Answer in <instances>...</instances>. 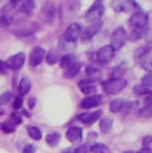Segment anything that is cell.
Here are the masks:
<instances>
[{
  "mask_svg": "<svg viewBox=\"0 0 152 153\" xmlns=\"http://www.w3.org/2000/svg\"><path fill=\"white\" fill-rule=\"evenodd\" d=\"M127 84V81L125 78H111L106 82H104L102 87H104V90L106 91V94L108 95H115V94H119L120 91H122L125 89Z\"/></svg>",
  "mask_w": 152,
  "mask_h": 153,
  "instance_id": "cell-1",
  "label": "cell"
},
{
  "mask_svg": "<svg viewBox=\"0 0 152 153\" xmlns=\"http://www.w3.org/2000/svg\"><path fill=\"white\" fill-rule=\"evenodd\" d=\"M112 10L114 12H138V5L134 0H114L112 2Z\"/></svg>",
  "mask_w": 152,
  "mask_h": 153,
  "instance_id": "cell-2",
  "label": "cell"
},
{
  "mask_svg": "<svg viewBox=\"0 0 152 153\" xmlns=\"http://www.w3.org/2000/svg\"><path fill=\"white\" fill-rule=\"evenodd\" d=\"M127 40V32L124 27H116L111 36V46L114 50H120Z\"/></svg>",
  "mask_w": 152,
  "mask_h": 153,
  "instance_id": "cell-3",
  "label": "cell"
},
{
  "mask_svg": "<svg viewBox=\"0 0 152 153\" xmlns=\"http://www.w3.org/2000/svg\"><path fill=\"white\" fill-rule=\"evenodd\" d=\"M105 12V7L102 5V0H96L93 6L88 10L87 14H86V19L90 20V22H95V20H100V18L104 16Z\"/></svg>",
  "mask_w": 152,
  "mask_h": 153,
  "instance_id": "cell-4",
  "label": "cell"
},
{
  "mask_svg": "<svg viewBox=\"0 0 152 153\" xmlns=\"http://www.w3.org/2000/svg\"><path fill=\"white\" fill-rule=\"evenodd\" d=\"M149 22V14L145 13V12H142V11H138L136 12L128 20V25L132 29H139V27H144L146 26Z\"/></svg>",
  "mask_w": 152,
  "mask_h": 153,
  "instance_id": "cell-5",
  "label": "cell"
},
{
  "mask_svg": "<svg viewBox=\"0 0 152 153\" xmlns=\"http://www.w3.org/2000/svg\"><path fill=\"white\" fill-rule=\"evenodd\" d=\"M114 52H115V50H114L111 45H105V46L100 48V50L98 51L96 59H98V62L100 64L106 65V64H108L113 59Z\"/></svg>",
  "mask_w": 152,
  "mask_h": 153,
  "instance_id": "cell-6",
  "label": "cell"
},
{
  "mask_svg": "<svg viewBox=\"0 0 152 153\" xmlns=\"http://www.w3.org/2000/svg\"><path fill=\"white\" fill-rule=\"evenodd\" d=\"M11 6L22 13H31L35 8L34 0H11Z\"/></svg>",
  "mask_w": 152,
  "mask_h": 153,
  "instance_id": "cell-7",
  "label": "cell"
},
{
  "mask_svg": "<svg viewBox=\"0 0 152 153\" xmlns=\"http://www.w3.org/2000/svg\"><path fill=\"white\" fill-rule=\"evenodd\" d=\"M81 31H82V26L80 24H77V23H73L64 31L63 39L66 42H68V43H74V42H76V39L80 37Z\"/></svg>",
  "mask_w": 152,
  "mask_h": 153,
  "instance_id": "cell-8",
  "label": "cell"
},
{
  "mask_svg": "<svg viewBox=\"0 0 152 153\" xmlns=\"http://www.w3.org/2000/svg\"><path fill=\"white\" fill-rule=\"evenodd\" d=\"M102 27V22L101 20H95L94 23H92L90 25H88L83 31H81V39L82 40H88V39L93 38Z\"/></svg>",
  "mask_w": 152,
  "mask_h": 153,
  "instance_id": "cell-9",
  "label": "cell"
},
{
  "mask_svg": "<svg viewBox=\"0 0 152 153\" xmlns=\"http://www.w3.org/2000/svg\"><path fill=\"white\" fill-rule=\"evenodd\" d=\"M24 63H25V53L24 52H18V53L11 56L7 59L6 65H7L8 69L17 71V70L22 69V67L24 65Z\"/></svg>",
  "mask_w": 152,
  "mask_h": 153,
  "instance_id": "cell-10",
  "label": "cell"
},
{
  "mask_svg": "<svg viewBox=\"0 0 152 153\" xmlns=\"http://www.w3.org/2000/svg\"><path fill=\"white\" fill-rule=\"evenodd\" d=\"M44 58H45V50L40 46H36L30 53V64L32 67H37L43 62Z\"/></svg>",
  "mask_w": 152,
  "mask_h": 153,
  "instance_id": "cell-11",
  "label": "cell"
},
{
  "mask_svg": "<svg viewBox=\"0 0 152 153\" xmlns=\"http://www.w3.org/2000/svg\"><path fill=\"white\" fill-rule=\"evenodd\" d=\"M102 115L101 111H95V112H87V113H82L78 115V120L86 125H93L94 122H96Z\"/></svg>",
  "mask_w": 152,
  "mask_h": 153,
  "instance_id": "cell-12",
  "label": "cell"
},
{
  "mask_svg": "<svg viewBox=\"0 0 152 153\" xmlns=\"http://www.w3.org/2000/svg\"><path fill=\"white\" fill-rule=\"evenodd\" d=\"M102 102V97L100 95H92V96H87L81 101V107L83 109H92L98 107L100 103Z\"/></svg>",
  "mask_w": 152,
  "mask_h": 153,
  "instance_id": "cell-13",
  "label": "cell"
},
{
  "mask_svg": "<svg viewBox=\"0 0 152 153\" xmlns=\"http://www.w3.org/2000/svg\"><path fill=\"white\" fill-rule=\"evenodd\" d=\"M86 74L88 77V81L90 82H96V81H100L101 77H102V70L95 65V64H89L86 69Z\"/></svg>",
  "mask_w": 152,
  "mask_h": 153,
  "instance_id": "cell-14",
  "label": "cell"
},
{
  "mask_svg": "<svg viewBox=\"0 0 152 153\" xmlns=\"http://www.w3.org/2000/svg\"><path fill=\"white\" fill-rule=\"evenodd\" d=\"M67 139L72 143H77V141L82 140V128H80L77 126L70 127L67 131Z\"/></svg>",
  "mask_w": 152,
  "mask_h": 153,
  "instance_id": "cell-15",
  "label": "cell"
},
{
  "mask_svg": "<svg viewBox=\"0 0 152 153\" xmlns=\"http://www.w3.org/2000/svg\"><path fill=\"white\" fill-rule=\"evenodd\" d=\"M78 87H80V90L83 94H86L87 96L95 95V93H96V87L90 81H81L78 83Z\"/></svg>",
  "mask_w": 152,
  "mask_h": 153,
  "instance_id": "cell-16",
  "label": "cell"
},
{
  "mask_svg": "<svg viewBox=\"0 0 152 153\" xmlns=\"http://www.w3.org/2000/svg\"><path fill=\"white\" fill-rule=\"evenodd\" d=\"M148 27L144 26V27H139V29H133L131 31L130 35H127V38L130 39L131 42H137L139 39H142L143 37H145L148 35Z\"/></svg>",
  "mask_w": 152,
  "mask_h": 153,
  "instance_id": "cell-17",
  "label": "cell"
},
{
  "mask_svg": "<svg viewBox=\"0 0 152 153\" xmlns=\"http://www.w3.org/2000/svg\"><path fill=\"white\" fill-rule=\"evenodd\" d=\"M54 13H55V7L51 2H45L42 7V14L45 18V20L48 23H51L52 18H54Z\"/></svg>",
  "mask_w": 152,
  "mask_h": 153,
  "instance_id": "cell-18",
  "label": "cell"
},
{
  "mask_svg": "<svg viewBox=\"0 0 152 153\" xmlns=\"http://www.w3.org/2000/svg\"><path fill=\"white\" fill-rule=\"evenodd\" d=\"M76 62V56L74 53H67L61 57L60 59V67L62 69H68Z\"/></svg>",
  "mask_w": 152,
  "mask_h": 153,
  "instance_id": "cell-19",
  "label": "cell"
},
{
  "mask_svg": "<svg viewBox=\"0 0 152 153\" xmlns=\"http://www.w3.org/2000/svg\"><path fill=\"white\" fill-rule=\"evenodd\" d=\"M139 63L142 65V68L146 71H152V50L149 51L148 53H145L143 57L139 58Z\"/></svg>",
  "mask_w": 152,
  "mask_h": 153,
  "instance_id": "cell-20",
  "label": "cell"
},
{
  "mask_svg": "<svg viewBox=\"0 0 152 153\" xmlns=\"http://www.w3.org/2000/svg\"><path fill=\"white\" fill-rule=\"evenodd\" d=\"M30 89H31V81H30L29 77H24V78L20 81L19 85H18L19 95H20V96L26 95V94L30 91Z\"/></svg>",
  "mask_w": 152,
  "mask_h": 153,
  "instance_id": "cell-21",
  "label": "cell"
},
{
  "mask_svg": "<svg viewBox=\"0 0 152 153\" xmlns=\"http://www.w3.org/2000/svg\"><path fill=\"white\" fill-rule=\"evenodd\" d=\"M60 140H61V134L58 132H52L45 137V141L50 147H56L60 144Z\"/></svg>",
  "mask_w": 152,
  "mask_h": 153,
  "instance_id": "cell-22",
  "label": "cell"
},
{
  "mask_svg": "<svg viewBox=\"0 0 152 153\" xmlns=\"http://www.w3.org/2000/svg\"><path fill=\"white\" fill-rule=\"evenodd\" d=\"M81 63L80 62H75L72 67H69L68 69H66V71H64V77L66 78H73V77H75L77 74H78V71H80V69H81Z\"/></svg>",
  "mask_w": 152,
  "mask_h": 153,
  "instance_id": "cell-23",
  "label": "cell"
},
{
  "mask_svg": "<svg viewBox=\"0 0 152 153\" xmlns=\"http://www.w3.org/2000/svg\"><path fill=\"white\" fill-rule=\"evenodd\" d=\"M125 100L122 99H115L113 100L111 103H110V111L112 113H119L124 109V106H125Z\"/></svg>",
  "mask_w": 152,
  "mask_h": 153,
  "instance_id": "cell-24",
  "label": "cell"
},
{
  "mask_svg": "<svg viewBox=\"0 0 152 153\" xmlns=\"http://www.w3.org/2000/svg\"><path fill=\"white\" fill-rule=\"evenodd\" d=\"M112 125H113V120L111 117H104L100 120L99 128H100L101 133H108L112 128Z\"/></svg>",
  "mask_w": 152,
  "mask_h": 153,
  "instance_id": "cell-25",
  "label": "cell"
},
{
  "mask_svg": "<svg viewBox=\"0 0 152 153\" xmlns=\"http://www.w3.org/2000/svg\"><path fill=\"white\" fill-rule=\"evenodd\" d=\"M60 59H61V57H60V52L57 50H50L46 55V63L50 65L56 64Z\"/></svg>",
  "mask_w": 152,
  "mask_h": 153,
  "instance_id": "cell-26",
  "label": "cell"
},
{
  "mask_svg": "<svg viewBox=\"0 0 152 153\" xmlns=\"http://www.w3.org/2000/svg\"><path fill=\"white\" fill-rule=\"evenodd\" d=\"M28 132H29V135L34 140H40L42 139V132L39 131V128L36 127V126H29L28 127Z\"/></svg>",
  "mask_w": 152,
  "mask_h": 153,
  "instance_id": "cell-27",
  "label": "cell"
},
{
  "mask_svg": "<svg viewBox=\"0 0 152 153\" xmlns=\"http://www.w3.org/2000/svg\"><path fill=\"white\" fill-rule=\"evenodd\" d=\"M90 152L92 153H111V150L104 145V144H94L90 147Z\"/></svg>",
  "mask_w": 152,
  "mask_h": 153,
  "instance_id": "cell-28",
  "label": "cell"
},
{
  "mask_svg": "<svg viewBox=\"0 0 152 153\" xmlns=\"http://www.w3.org/2000/svg\"><path fill=\"white\" fill-rule=\"evenodd\" d=\"M138 107H139V102H138V101H131V102L125 103L122 111H125L126 114H130V113H132V112L138 111Z\"/></svg>",
  "mask_w": 152,
  "mask_h": 153,
  "instance_id": "cell-29",
  "label": "cell"
},
{
  "mask_svg": "<svg viewBox=\"0 0 152 153\" xmlns=\"http://www.w3.org/2000/svg\"><path fill=\"white\" fill-rule=\"evenodd\" d=\"M125 73H126V69L125 68H121V67H116V68H113L112 69V71H111V78H122V76L125 75Z\"/></svg>",
  "mask_w": 152,
  "mask_h": 153,
  "instance_id": "cell-30",
  "label": "cell"
},
{
  "mask_svg": "<svg viewBox=\"0 0 152 153\" xmlns=\"http://www.w3.org/2000/svg\"><path fill=\"white\" fill-rule=\"evenodd\" d=\"M138 115L143 116V117H151L152 116V105H146L145 107H143L142 109L138 111Z\"/></svg>",
  "mask_w": 152,
  "mask_h": 153,
  "instance_id": "cell-31",
  "label": "cell"
},
{
  "mask_svg": "<svg viewBox=\"0 0 152 153\" xmlns=\"http://www.w3.org/2000/svg\"><path fill=\"white\" fill-rule=\"evenodd\" d=\"M133 91H134L136 94H138V95H144V94H150L152 90L149 89V88H146V87L143 85V84H139V85H136V87L133 88Z\"/></svg>",
  "mask_w": 152,
  "mask_h": 153,
  "instance_id": "cell-32",
  "label": "cell"
},
{
  "mask_svg": "<svg viewBox=\"0 0 152 153\" xmlns=\"http://www.w3.org/2000/svg\"><path fill=\"white\" fill-rule=\"evenodd\" d=\"M1 131L2 132H5V133H13L14 131H16V126L13 125V123H11L10 121H7V122H4L2 125H1Z\"/></svg>",
  "mask_w": 152,
  "mask_h": 153,
  "instance_id": "cell-33",
  "label": "cell"
},
{
  "mask_svg": "<svg viewBox=\"0 0 152 153\" xmlns=\"http://www.w3.org/2000/svg\"><path fill=\"white\" fill-rule=\"evenodd\" d=\"M152 49L151 48H149V46H140L139 49H137V51L134 52V57L136 58H140V57H143L145 53H148L149 51H151Z\"/></svg>",
  "mask_w": 152,
  "mask_h": 153,
  "instance_id": "cell-34",
  "label": "cell"
},
{
  "mask_svg": "<svg viewBox=\"0 0 152 153\" xmlns=\"http://www.w3.org/2000/svg\"><path fill=\"white\" fill-rule=\"evenodd\" d=\"M12 99H13L12 93H11V91H6V93H4V94L0 95V105H6V103H8Z\"/></svg>",
  "mask_w": 152,
  "mask_h": 153,
  "instance_id": "cell-35",
  "label": "cell"
},
{
  "mask_svg": "<svg viewBox=\"0 0 152 153\" xmlns=\"http://www.w3.org/2000/svg\"><path fill=\"white\" fill-rule=\"evenodd\" d=\"M22 121H23V119H22V115L19 113H12L11 116H10V122L13 123L14 126L16 125H20Z\"/></svg>",
  "mask_w": 152,
  "mask_h": 153,
  "instance_id": "cell-36",
  "label": "cell"
},
{
  "mask_svg": "<svg viewBox=\"0 0 152 153\" xmlns=\"http://www.w3.org/2000/svg\"><path fill=\"white\" fill-rule=\"evenodd\" d=\"M142 84L152 90V71L149 74V75H146L145 77H143V79H142Z\"/></svg>",
  "mask_w": 152,
  "mask_h": 153,
  "instance_id": "cell-37",
  "label": "cell"
},
{
  "mask_svg": "<svg viewBox=\"0 0 152 153\" xmlns=\"http://www.w3.org/2000/svg\"><path fill=\"white\" fill-rule=\"evenodd\" d=\"M22 106H23V96L18 95V96L14 97V101H13V108H14V109H19Z\"/></svg>",
  "mask_w": 152,
  "mask_h": 153,
  "instance_id": "cell-38",
  "label": "cell"
},
{
  "mask_svg": "<svg viewBox=\"0 0 152 153\" xmlns=\"http://www.w3.org/2000/svg\"><path fill=\"white\" fill-rule=\"evenodd\" d=\"M143 149L152 150V137H145L143 140Z\"/></svg>",
  "mask_w": 152,
  "mask_h": 153,
  "instance_id": "cell-39",
  "label": "cell"
},
{
  "mask_svg": "<svg viewBox=\"0 0 152 153\" xmlns=\"http://www.w3.org/2000/svg\"><path fill=\"white\" fill-rule=\"evenodd\" d=\"M89 152H90V147L87 144H83L80 147H77L74 153H89Z\"/></svg>",
  "mask_w": 152,
  "mask_h": 153,
  "instance_id": "cell-40",
  "label": "cell"
},
{
  "mask_svg": "<svg viewBox=\"0 0 152 153\" xmlns=\"http://www.w3.org/2000/svg\"><path fill=\"white\" fill-rule=\"evenodd\" d=\"M36 151V147L34 145H26L23 150V153H35Z\"/></svg>",
  "mask_w": 152,
  "mask_h": 153,
  "instance_id": "cell-41",
  "label": "cell"
},
{
  "mask_svg": "<svg viewBox=\"0 0 152 153\" xmlns=\"http://www.w3.org/2000/svg\"><path fill=\"white\" fill-rule=\"evenodd\" d=\"M7 65H6V63L5 62H2V61H0V75H2V74H6L7 73Z\"/></svg>",
  "mask_w": 152,
  "mask_h": 153,
  "instance_id": "cell-42",
  "label": "cell"
},
{
  "mask_svg": "<svg viewBox=\"0 0 152 153\" xmlns=\"http://www.w3.org/2000/svg\"><path fill=\"white\" fill-rule=\"evenodd\" d=\"M145 38H146V42H148V43L152 44V32H151V33H148Z\"/></svg>",
  "mask_w": 152,
  "mask_h": 153,
  "instance_id": "cell-43",
  "label": "cell"
},
{
  "mask_svg": "<svg viewBox=\"0 0 152 153\" xmlns=\"http://www.w3.org/2000/svg\"><path fill=\"white\" fill-rule=\"evenodd\" d=\"M138 153H152V150H148V149H142Z\"/></svg>",
  "mask_w": 152,
  "mask_h": 153,
  "instance_id": "cell-44",
  "label": "cell"
},
{
  "mask_svg": "<svg viewBox=\"0 0 152 153\" xmlns=\"http://www.w3.org/2000/svg\"><path fill=\"white\" fill-rule=\"evenodd\" d=\"M29 107H30V108H34V107H35V99H31V100H30Z\"/></svg>",
  "mask_w": 152,
  "mask_h": 153,
  "instance_id": "cell-45",
  "label": "cell"
},
{
  "mask_svg": "<svg viewBox=\"0 0 152 153\" xmlns=\"http://www.w3.org/2000/svg\"><path fill=\"white\" fill-rule=\"evenodd\" d=\"M75 152V150H73V149H67V150H64L62 153H74Z\"/></svg>",
  "mask_w": 152,
  "mask_h": 153,
  "instance_id": "cell-46",
  "label": "cell"
},
{
  "mask_svg": "<svg viewBox=\"0 0 152 153\" xmlns=\"http://www.w3.org/2000/svg\"><path fill=\"white\" fill-rule=\"evenodd\" d=\"M124 153H138V152H134V151H126V152Z\"/></svg>",
  "mask_w": 152,
  "mask_h": 153,
  "instance_id": "cell-47",
  "label": "cell"
},
{
  "mask_svg": "<svg viewBox=\"0 0 152 153\" xmlns=\"http://www.w3.org/2000/svg\"><path fill=\"white\" fill-rule=\"evenodd\" d=\"M1 114H4V111H2L1 108H0V115H1Z\"/></svg>",
  "mask_w": 152,
  "mask_h": 153,
  "instance_id": "cell-48",
  "label": "cell"
},
{
  "mask_svg": "<svg viewBox=\"0 0 152 153\" xmlns=\"http://www.w3.org/2000/svg\"><path fill=\"white\" fill-rule=\"evenodd\" d=\"M151 94H152V91H151Z\"/></svg>",
  "mask_w": 152,
  "mask_h": 153,
  "instance_id": "cell-49",
  "label": "cell"
}]
</instances>
